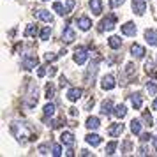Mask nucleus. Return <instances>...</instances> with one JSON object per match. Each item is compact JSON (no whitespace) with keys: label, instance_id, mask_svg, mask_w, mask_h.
<instances>
[{"label":"nucleus","instance_id":"obj_26","mask_svg":"<svg viewBox=\"0 0 157 157\" xmlns=\"http://www.w3.org/2000/svg\"><path fill=\"white\" fill-rule=\"evenodd\" d=\"M43 111H44V117H53V115H55V104H53V102H48V104L43 108Z\"/></svg>","mask_w":157,"mask_h":157},{"label":"nucleus","instance_id":"obj_33","mask_svg":"<svg viewBox=\"0 0 157 157\" xmlns=\"http://www.w3.org/2000/svg\"><path fill=\"white\" fill-rule=\"evenodd\" d=\"M37 150H39V154H43V155L50 154V152H48V150H50V143H44V145H41Z\"/></svg>","mask_w":157,"mask_h":157},{"label":"nucleus","instance_id":"obj_40","mask_svg":"<svg viewBox=\"0 0 157 157\" xmlns=\"http://www.w3.org/2000/svg\"><path fill=\"white\" fill-rule=\"evenodd\" d=\"M138 154H140V155H147L148 152H147V148H145V147H141V148H140V152H138Z\"/></svg>","mask_w":157,"mask_h":157},{"label":"nucleus","instance_id":"obj_34","mask_svg":"<svg viewBox=\"0 0 157 157\" xmlns=\"http://www.w3.org/2000/svg\"><path fill=\"white\" fill-rule=\"evenodd\" d=\"M74 4H76V0H67V4H65V14H69L74 7Z\"/></svg>","mask_w":157,"mask_h":157},{"label":"nucleus","instance_id":"obj_2","mask_svg":"<svg viewBox=\"0 0 157 157\" xmlns=\"http://www.w3.org/2000/svg\"><path fill=\"white\" fill-rule=\"evenodd\" d=\"M27 106L29 108H34L37 104V85L36 83H30V88H29V94H27Z\"/></svg>","mask_w":157,"mask_h":157},{"label":"nucleus","instance_id":"obj_36","mask_svg":"<svg viewBox=\"0 0 157 157\" xmlns=\"http://www.w3.org/2000/svg\"><path fill=\"white\" fill-rule=\"evenodd\" d=\"M57 57L58 55H55V53H46V55H44V60H46V62H53Z\"/></svg>","mask_w":157,"mask_h":157},{"label":"nucleus","instance_id":"obj_28","mask_svg":"<svg viewBox=\"0 0 157 157\" xmlns=\"http://www.w3.org/2000/svg\"><path fill=\"white\" fill-rule=\"evenodd\" d=\"M147 90H148L150 95H157V81L154 83V81H148L147 83Z\"/></svg>","mask_w":157,"mask_h":157},{"label":"nucleus","instance_id":"obj_17","mask_svg":"<svg viewBox=\"0 0 157 157\" xmlns=\"http://www.w3.org/2000/svg\"><path fill=\"white\" fill-rule=\"evenodd\" d=\"M124 132V125L122 124H113L111 127H108V134L111 136V138H117V136H120Z\"/></svg>","mask_w":157,"mask_h":157},{"label":"nucleus","instance_id":"obj_22","mask_svg":"<svg viewBox=\"0 0 157 157\" xmlns=\"http://www.w3.org/2000/svg\"><path fill=\"white\" fill-rule=\"evenodd\" d=\"M113 115L117 117V118H120V120H122V118H124V117L127 115V108L124 106V104H117V106H115Z\"/></svg>","mask_w":157,"mask_h":157},{"label":"nucleus","instance_id":"obj_43","mask_svg":"<svg viewBox=\"0 0 157 157\" xmlns=\"http://www.w3.org/2000/svg\"><path fill=\"white\" fill-rule=\"evenodd\" d=\"M154 147H155V150H157V134L154 136Z\"/></svg>","mask_w":157,"mask_h":157},{"label":"nucleus","instance_id":"obj_21","mask_svg":"<svg viewBox=\"0 0 157 157\" xmlns=\"http://www.w3.org/2000/svg\"><path fill=\"white\" fill-rule=\"evenodd\" d=\"M108 44H109L111 50H118V48L122 46V39L118 36H111L109 39H108Z\"/></svg>","mask_w":157,"mask_h":157},{"label":"nucleus","instance_id":"obj_25","mask_svg":"<svg viewBox=\"0 0 157 157\" xmlns=\"http://www.w3.org/2000/svg\"><path fill=\"white\" fill-rule=\"evenodd\" d=\"M44 90H46V95H44V97H46V99L50 101V99H53V97H55V85H53V83H48V85H46V88H44Z\"/></svg>","mask_w":157,"mask_h":157},{"label":"nucleus","instance_id":"obj_29","mask_svg":"<svg viewBox=\"0 0 157 157\" xmlns=\"http://www.w3.org/2000/svg\"><path fill=\"white\" fill-rule=\"evenodd\" d=\"M37 34V27L36 25H29L27 30H25V37H34Z\"/></svg>","mask_w":157,"mask_h":157},{"label":"nucleus","instance_id":"obj_4","mask_svg":"<svg viewBox=\"0 0 157 157\" xmlns=\"http://www.w3.org/2000/svg\"><path fill=\"white\" fill-rule=\"evenodd\" d=\"M115 23H117V18L113 14H108L99 25V32H104V30H113L115 29Z\"/></svg>","mask_w":157,"mask_h":157},{"label":"nucleus","instance_id":"obj_6","mask_svg":"<svg viewBox=\"0 0 157 157\" xmlns=\"http://www.w3.org/2000/svg\"><path fill=\"white\" fill-rule=\"evenodd\" d=\"M115 85H117V83H115V78L111 74L102 76V79H101V88H102V90H113Z\"/></svg>","mask_w":157,"mask_h":157},{"label":"nucleus","instance_id":"obj_10","mask_svg":"<svg viewBox=\"0 0 157 157\" xmlns=\"http://www.w3.org/2000/svg\"><path fill=\"white\" fill-rule=\"evenodd\" d=\"M115 111V108H113V102L108 99V101H102L101 102V115H104V117H109V115Z\"/></svg>","mask_w":157,"mask_h":157},{"label":"nucleus","instance_id":"obj_7","mask_svg":"<svg viewBox=\"0 0 157 157\" xmlns=\"http://www.w3.org/2000/svg\"><path fill=\"white\" fill-rule=\"evenodd\" d=\"M132 11H134L138 16L145 14V11H147V4H145V0H132Z\"/></svg>","mask_w":157,"mask_h":157},{"label":"nucleus","instance_id":"obj_30","mask_svg":"<svg viewBox=\"0 0 157 157\" xmlns=\"http://www.w3.org/2000/svg\"><path fill=\"white\" fill-rule=\"evenodd\" d=\"M50 37H51V29L50 27H46V29L41 30V39H43V41H48Z\"/></svg>","mask_w":157,"mask_h":157},{"label":"nucleus","instance_id":"obj_24","mask_svg":"<svg viewBox=\"0 0 157 157\" xmlns=\"http://www.w3.org/2000/svg\"><path fill=\"white\" fill-rule=\"evenodd\" d=\"M117 147H118V143L117 141H109L106 145V148H104V154H106V155H113L115 150H117Z\"/></svg>","mask_w":157,"mask_h":157},{"label":"nucleus","instance_id":"obj_11","mask_svg":"<svg viewBox=\"0 0 157 157\" xmlns=\"http://www.w3.org/2000/svg\"><path fill=\"white\" fill-rule=\"evenodd\" d=\"M76 25H78L83 32H86V30L92 27V21H90V18H86V16H79V18H76Z\"/></svg>","mask_w":157,"mask_h":157},{"label":"nucleus","instance_id":"obj_9","mask_svg":"<svg viewBox=\"0 0 157 157\" xmlns=\"http://www.w3.org/2000/svg\"><path fill=\"white\" fill-rule=\"evenodd\" d=\"M138 29H136V25L132 21H127L125 25H122V34L124 36H129V37H134Z\"/></svg>","mask_w":157,"mask_h":157},{"label":"nucleus","instance_id":"obj_27","mask_svg":"<svg viewBox=\"0 0 157 157\" xmlns=\"http://www.w3.org/2000/svg\"><path fill=\"white\" fill-rule=\"evenodd\" d=\"M53 11H57L58 16H65V7L60 2H55V4H53Z\"/></svg>","mask_w":157,"mask_h":157},{"label":"nucleus","instance_id":"obj_35","mask_svg":"<svg viewBox=\"0 0 157 157\" xmlns=\"http://www.w3.org/2000/svg\"><path fill=\"white\" fill-rule=\"evenodd\" d=\"M143 120L147 122L145 125H148V127H150V125H152V122H154V120H152V115H150L148 111H145V113H143Z\"/></svg>","mask_w":157,"mask_h":157},{"label":"nucleus","instance_id":"obj_12","mask_svg":"<svg viewBox=\"0 0 157 157\" xmlns=\"http://www.w3.org/2000/svg\"><path fill=\"white\" fill-rule=\"evenodd\" d=\"M81 95H83V90H81V88H76V86H74V88H69V90H67V99L71 101V102H76Z\"/></svg>","mask_w":157,"mask_h":157},{"label":"nucleus","instance_id":"obj_8","mask_svg":"<svg viewBox=\"0 0 157 157\" xmlns=\"http://www.w3.org/2000/svg\"><path fill=\"white\" fill-rule=\"evenodd\" d=\"M145 39L150 46H157V30L155 29H147L145 30Z\"/></svg>","mask_w":157,"mask_h":157},{"label":"nucleus","instance_id":"obj_45","mask_svg":"<svg viewBox=\"0 0 157 157\" xmlns=\"http://www.w3.org/2000/svg\"><path fill=\"white\" fill-rule=\"evenodd\" d=\"M43 2H48V0H43Z\"/></svg>","mask_w":157,"mask_h":157},{"label":"nucleus","instance_id":"obj_23","mask_svg":"<svg viewBox=\"0 0 157 157\" xmlns=\"http://www.w3.org/2000/svg\"><path fill=\"white\" fill-rule=\"evenodd\" d=\"M141 127H143V124L140 120H131V131H132V134H141Z\"/></svg>","mask_w":157,"mask_h":157},{"label":"nucleus","instance_id":"obj_37","mask_svg":"<svg viewBox=\"0 0 157 157\" xmlns=\"http://www.w3.org/2000/svg\"><path fill=\"white\" fill-rule=\"evenodd\" d=\"M125 0H111V7H120Z\"/></svg>","mask_w":157,"mask_h":157},{"label":"nucleus","instance_id":"obj_18","mask_svg":"<svg viewBox=\"0 0 157 157\" xmlns=\"http://www.w3.org/2000/svg\"><path fill=\"white\" fill-rule=\"evenodd\" d=\"M85 140H86V143H88V145H92V147H99L101 143H102V138H101L99 134H92V132H90V134H86Z\"/></svg>","mask_w":157,"mask_h":157},{"label":"nucleus","instance_id":"obj_19","mask_svg":"<svg viewBox=\"0 0 157 157\" xmlns=\"http://www.w3.org/2000/svg\"><path fill=\"white\" fill-rule=\"evenodd\" d=\"M60 143H64L67 147H72L74 145V136H72V132H62L60 134Z\"/></svg>","mask_w":157,"mask_h":157},{"label":"nucleus","instance_id":"obj_20","mask_svg":"<svg viewBox=\"0 0 157 157\" xmlns=\"http://www.w3.org/2000/svg\"><path fill=\"white\" fill-rule=\"evenodd\" d=\"M86 127L90 129V131H95V129H99L101 127V122L97 117H88L86 118Z\"/></svg>","mask_w":157,"mask_h":157},{"label":"nucleus","instance_id":"obj_16","mask_svg":"<svg viewBox=\"0 0 157 157\" xmlns=\"http://www.w3.org/2000/svg\"><path fill=\"white\" fill-rule=\"evenodd\" d=\"M131 104H132V108L134 109H140V108L143 106V95L140 92H136L131 95Z\"/></svg>","mask_w":157,"mask_h":157},{"label":"nucleus","instance_id":"obj_31","mask_svg":"<svg viewBox=\"0 0 157 157\" xmlns=\"http://www.w3.org/2000/svg\"><path fill=\"white\" fill-rule=\"evenodd\" d=\"M125 72H127V76H134L136 74V65L134 64H127L125 65Z\"/></svg>","mask_w":157,"mask_h":157},{"label":"nucleus","instance_id":"obj_38","mask_svg":"<svg viewBox=\"0 0 157 157\" xmlns=\"http://www.w3.org/2000/svg\"><path fill=\"white\" fill-rule=\"evenodd\" d=\"M150 138H152V136H150V132H148V134H141V143H147Z\"/></svg>","mask_w":157,"mask_h":157},{"label":"nucleus","instance_id":"obj_5","mask_svg":"<svg viewBox=\"0 0 157 157\" xmlns=\"http://www.w3.org/2000/svg\"><path fill=\"white\" fill-rule=\"evenodd\" d=\"M74 39H76V34H74V30L71 29V25H65L64 30H62V41H64L65 44H71Z\"/></svg>","mask_w":157,"mask_h":157},{"label":"nucleus","instance_id":"obj_13","mask_svg":"<svg viewBox=\"0 0 157 157\" xmlns=\"http://www.w3.org/2000/svg\"><path fill=\"white\" fill-rule=\"evenodd\" d=\"M36 18H37V20H41V21L53 23V14H51L50 11H44V9H41V11H37V13H36Z\"/></svg>","mask_w":157,"mask_h":157},{"label":"nucleus","instance_id":"obj_32","mask_svg":"<svg viewBox=\"0 0 157 157\" xmlns=\"http://www.w3.org/2000/svg\"><path fill=\"white\" fill-rule=\"evenodd\" d=\"M51 154L55 157L62 155V148H60V145H51Z\"/></svg>","mask_w":157,"mask_h":157},{"label":"nucleus","instance_id":"obj_14","mask_svg":"<svg viewBox=\"0 0 157 157\" xmlns=\"http://www.w3.org/2000/svg\"><path fill=\"white\" fill-rule=\"evenodd\" d=\"M131 55H132V57L134 58H143L145 57V48H143L141 44H132V46H131Z\"/></svg>","mask_w":157,"mask_h":157},{"label":"nucleus","instance_id":"obj_3","mask_svg":"<svg viewBox=\"0 0 157 157\" xmlns=\"http://www.w3.org/2000/svg\"><path fill=\"white\" fill-rule=\"evenodd\" d=\"M21 64H23V67H25L27 71H30V69H34V67L39 65V58H37L36 55H23Z\"/></svg>","mask_w":157,"mask_h":157},{"label":"nucleus","instance_id":"obj_39","mask_svg":"<svg viewBox=\"0 0 157 157\" xmlns=\"http://www.w3.org/2000/svg\"><path fill=\"white\" fill-rule=\"evenodd\" d=\"M44 74H46V69H44V67H41V69L37 71V76H39V78H43Z\"/></svg>","mask_w":157,"mask_h":157},{"label":"nucleus","instance_id":"obj_15","mask_svg":"<svg viewBox=\"0 0 157 157\" xmlns=\"http://www.w3.org/2000/svg\"><path fill=\"white\" fill-rule=\"evenodd\" d=\"M88 6H90V9H92V14L99 16L101 13H102V0H90Z\"/></svg>","mask_w":157,"mask_h":157},{"label":"nucleus","instance_id":"obj_41","mask_svg":"<svg viewBox=\"0 0 157 157\" xmlns=\"http://www.w3.org/2000/svg\"><path fill=\"white\" fill-rule=\"evenodd\" d=\"M69 113H71L72 117H76V115H78V111H76V108H71V111H69Z\"/></svg>","mask_w":157,"mask_h":157},{"label":"nucleus","instance_id":"obj_44","mask_svg":"<svg viewBox=\"0 0 157 157\" xmlns=\"http://www.w3.org/2000/svg\"><path fill=\"white\" fill-rule=\"evenodd\" d=\"M152 108H154V109H155V111H157V99L154 101V104H152Z\"/></svg>","mask_w":157,"mask_h":157},{"label":"nucleus","instance_id":"obj_42","mask_svg":"<svg viewBox=\"0 0 157 157\" xmlns=\"http://www.w3.org/2000/svg\"><path fill=\"white\" fill-rule=\"evenodd\" d=\"M60 86H67V81H65V78L60 79Z\"/></svg>","mask_w":157,"mask_h":157},{"label":"nucleus","instance_id":"obj_1","mask_svg":"<svg viewBox=\"0 0 157 157\" xmlns=\"http://www.w3.org/2000/svg\"><path fill=\"white\" fill-rule=\"evenodd\" d=\"M88 55H90V53H88V50H86L85 46H78L76 51H74V57H72V58H74V62H76L78 65H83L86 62Z\"/></svg>","mask_w":157,"mask_h":157}]
</instances>
